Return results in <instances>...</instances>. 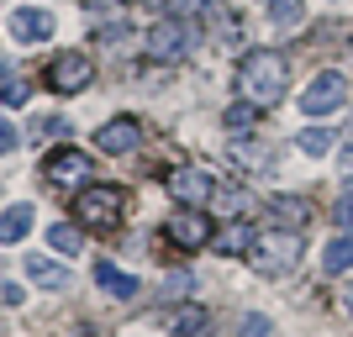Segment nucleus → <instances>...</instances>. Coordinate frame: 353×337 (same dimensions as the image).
<instances>
[{
	"mask_svg": "<svg viewBox=\"0 0 353 337\" xmlns=\"http://www.w3.org/2000/svg\"><path fill=\"white\" fill-rule=\"evenodd\" d=\"M285 59L274 48H253L248 59L237 63V90H243V101L253 105H280L285 101Z\"/></svg>",
	"mask_w": 353,
	"mask_h": 337,
	"instance_id": "1",
	"label": "nucleus"
},
{
	"mask_svg": "<svg viewBox=\"0 0 353 337\" xmlns=\"http://www.w3.org/2000/svg\"><path fill=\"white\" fill-rule=\"evenodd\" d=\"M127 216V190L121 185H85L74 195V221L90 232H117Z\"/></svg>",
	"mask_w": 353,
	"mask_h": 337,
	"instance_id": "2",
	"label": "nucleus"
},
{
	"mask_svg": "<svg viewBox=\"0 0 353 337\" xmlns=\"http://www.w3.org/2000/svg\"><path fill=\"white\" fill-rule=\"evenodd\" d=\"M248 264L259 269V274H269V279H280V274H290L295 264H301V237L295 232H269V237H259L253 243V253H248Z\"/></svg>",
	"mask_w": 353,
	"mask_h": 337,
	"instance_id": "3",
	"label": "nucleus"
},
{
	"mask_svg": "<svg viewBox=\"0 0 353 337\" xmlns=\"http://www.w3.org/2000/svg\"><path fill=\"white\" fill-rule=\"evenodd\" d=\"M190 48H195V27H190V21H179V16H169V21H159V27H148V59L179 63V59H190Z\"/></svg>",
	"mask_w": 353,
	"mask_h": 337,
	"instance_id": "4",
	"label": "nucleus"
},
{
	"mask_svg": "<svg viewBox=\"0 0 353 337\" xmlns=\"http://www.w3.org/2000/svg\"><path fill=\"white\" fill-rule=\"evenodd\" d=\"M95 85V59L90 53H59V59L48 63V90H59V95H79V90Z\"/></svg>",
	"mask_w": 353,
	"mask_h": 337,
	"instance_id": "5",
	"label": "nucleus"
},
{
	"mask_svg": "<svg viewBox=\"0 0 353 337\" xmlns=\"http://www.w3.org/2000/svg\"><path fill=\"white\" fill-rule=\"evenodd\" d=\"M343 101H348V79H343L338 69H322L301 90V111H306V116H327V111H338Z\"/></svg>",
	"mask_w": 353,
	"mask_h": 337,
	"instance_id": "6",
	"label": "nucleus"
},
{
	"mask_svg": "<svg viewBox=\"0 0 353 337\" xmlns=\"http://www.w3.org/2000/svg\"><path fill=\"white\" fill-rule=\"evenodd\" d=\"M163 237H169V243H179L185 253H190V248H206V243H211V216H206V211H195V205H185L179 216H169Z\"/></svg>",
	"mask_w": 353,
	"mask_h": 337,
	"instance_id": "7",
	"label": "nucleus"
},
{
	"mask_svg": "<svg viewBox=\"0 0 353 337\" xmlns=\"http://www.w3.org/2000/svg\"><path fill=\"white\" fill-rule=\"evenodd\" d=\"M85 174H90V153H79V147H59V153L43 159V179L48 185H79Z\"/></svg>",
	"mask_w": 353,
	"mask_h": 337,
	"instance_id": "8",
	"label": "nucleus"
},
{
	"mask_svg": "<svg viewBox=\"0 0 353 337\" xmlns=\"http://www.w3.org/2000/svg\"><path fill=\"white\" fill-rule=\"evenodd\" d=\"M137 143H143V121L137 116H111L101 132H95V147H101V153H132Z\"/></svg>",
	"mask_w": 353,
	"mask_h": 337,
	"instance_id": "9",
	"label": "nucleus"
},
{
	"mask_svg": "<svg viewBox=\"0 0 353 337\" xmlns=\"http://www.w3.org/2000/svg\"><path fill=\"white\" fill-rule=\"evenodd\" d=\"M169 195H174L179 205H195V211H201V205L211 201V174L206 169H174V174H169Z\"/></svg>",
	"mask_w": 353,
	"mask_h": 337,
	"instance_id": "10",
	"label": "nucleus"
},
{
	"mask_svg": "<svg viewBox=\"0 0 353 337\" xmlns=\"http://www.w3.org/2000/svg\"><path fill=\"white\" fill-rule=\"evenodd\" d=\"M6 32H11L16 43H48V37H53V16H48V11H32V6H21V11H11Z\"/></svg>",
	"mask_w": 353,
	"mask_h": 337,
	"instance_id": "11",
	"label": "nucleus"
},
{
	"mask_svg": "<svg viewBox=\"0 0 353 337\" xmlns=\"http://www.w3.org/2000/svg\"><path fill=\"white\" fill-rule=\"evenodd\" d=\"M95 285H101V290L111 295V300H132V295L143 290V285H137L132 274H121V269H117V264H105V258L95 264Z\"/></svg>",
	"mask_w": 353,
	"mask_h": 337,
	"instance_id": "12",
	"label": "nucleus"
},
{
	"mask_svg": "<svg viewBox=\"0 0 353 337\" xmlns=\"http://www.w3.org/2000/svg\"><path fill=\"white\" fill-rule=\"evenodd\" d=\"M27 279H32V285H43V290H63V285H69V269L53 264V258H43V253H32V258H27Z\"/></svg>",
	"mask_w": 353,
	"mask_h": 337,
	"instance_id": "13",
	"label": "nucleus"
},
{
	"mask_svg": "<svg viewBox=\"0 0 353 337\" xmlns=\"http://www.w3.org/2000/svg\"><path fill=\"white\" fill-rule=\"evenodd\" d=\"M48 248L74 258V253L85 248V227H79V221H53V227H48Z\"/></svg>",
	"mask_w": 353,
	"mask_h": 337,
	"instance_id": "14",
	"label": "nucleus"
},
{
	"mask_svg": "<svg viewBox=\"0 0 353 337\" xmlns=\"http://www.w3.org/2000/svg\"><path fill=\"white\" fill-rule=\"evenodd\" d=\"M32 205H6V211H0V243H21V237L32 232Z\"/></svg>",
	"mask_w": 353,
	"mask_h": 337,
	"instance_id": "15",
	"label": "nucleus"
},
{
	"mask_svg": "<svg viewBox=\"0 0 353 337\" xmlns=\"http://www.w3.org/2000/svg\"><path fill=\"white\" fill-rule=\"evenodd\" d=\"M269 211H274V227H285V232L306 227V216H311V205L301 201V195H280V201L269 205Z\"/></svg>",
	"mask_w": 353,
	"mask_h": 337,
	"instance_id": "16",
	"label": "nucleus"
},
{
	"mask_svg": "<svg viewBox=\"0 0 353 337\" xmlns=\"http://www.w3.org/2000/svg\"><path fill=\"white\" fill-rule=\"evenodd\" d=\"M163 327L174 337H195V332H206V306H179L163 316Z\"/></svg>",
	"mask_w": 353,
	"mask_h": 337,
	"instance_id": "17",
	"label": "nucleus"
},
{
	"mask_svg": "<svg viewBox=\"0 0 353 337\" xmlns=\"http://www.w3.org/2000/svg\"><path fill=\"white\" fill-rule=\"evenodd\" d=\"M221 121H227V132H232V137H248L253 127H259V105L237 101V105H227V116H221Z\"/></svg>",
	"mask_w": 353,
	"mask_h": 337,
	"instance_id": "18",
	"label": "nucleus"
},
{
	"mask_svg": "<svg viewBox=\"0 0 353 337\" xmlns=\"http://www.w3.org/2000/svg\"><path fill=\"white\" fill-rule=\"evenodd\" d=\"M264 11L274 27H301L306 21V0H264Z\"/></svg>",
	"mask_w": 353,
	"mask_h": 337,
	"instance_id": "19",
	"label": "nucleus"
},
{
	"mask_svg": "<svg viewBox=\"0 0 353 337\" xmlns=\"http://www.w3.org/2000/svg\"><path fill=\"white\" fill-rule=\"evenodd\" d=\"M348 264H353V237L343 232V237H332V243L322 248V269H327V274H343Z\"/></svg>",
	"mask_w": 353,
	"mask_h": 337,
	"instance_id": "20",
	"label": "nucleus"
},
{
	"mask_svg": "<svg viewBox=\"0 0 353 337\" xmlns=\"http://www.w3.org/2000/svg\"><path fill=\"white\" fill-rule=\"evenodd\" d=\"M301 153H311V159L332 153V127H306V132H301Z\"/></svg>",
	"mask_w": 353,
	"mask_h": 337,
	"instance_id": "21",
	"label": "nucleus"
},
{
	"mask_svg": "<svg viewBox=\"0 0 353 337\" xmlns=\"http://www.w3.org/2000/svg\"><path fill=\"white\" fill-rule=\"evenodd\" d=\"M253 243H259V237H253L248 227H243V221H237L232 232L221 237V253H243V258H248V253H253Z\"/></svg>",
	"mask_w": 353,
	"mask_h": 337,
	"instance_id": "22",
	"label": "nucleus"
},
{
	"mask_svg": "<svg viewBox=\"0 0 353 337\" xmlns=\"http://www.w3.org/2000/svg\"><path fill=\"white\" fill-rule=\"evenodd\" d=\"M237 332H243V337H269V332H274V322H269V316H259V311H248Z\"/></svg>",
	"mask_w": 353,
	"mask_h": 337,
	"instance_id": "23",
	"label": "nucleus"
},
{
	"mask_svg": "<svg viewBox=\"0 0 353 337\" xmlns=\"http://www.w3.org/2000/svg\"><path fill=\"white\" fill-rule=\"evenodd\" d=\"M27 95H32V85H21V79H6V85H0V101L6 105H27Z\"/></svg>",
	"mask_w": 353,
	"mask_h": 337,
	"instance_id": "24",
	"label": "nucleus"
},
{
	"mask_svg": "<svg viewBox=\"0 0 353 337\" xmlns=\"http://www.w3.org/2000/svg\"><path fill=\"white\" fill-rule=\"evenodd\" d=\"M332 221H338L343 232H353V190L338 195V205H332Z\"/></svg>",
	"mask_w": 353,
	"mask_h": 337,
	"instance_id": "25",
	"label": "nucleus"
},
{
	"mask_svg": "<svg viewBox=\"0 0 353 337\" xmlns=\"http://www.w3.org/2000/svg\"><path fill=\"white\" fill-rule=\"evenodd\" d=\"M37 137H69V121L63 116H43L37 121Z\"/></svg>",
	"mask_w": 353,
	"mask_h": 337,
	"instance_id": "26",
	"label": "nucleus"
},
{
	"mask_svg": "<svg viewBox=\"0 0 353 337\" xmlns=\"http://www.w3.org/2000/svg\"><path fill=\"white\" fill-rule=\"evenodd\" d=\"M16 143H21V132H16L11 121L0 116V153H11V147H16Z\"/></svg>",
	"mask_w": 353,
	"mask_h": 337,
	"instance_id": "27",
	"label": "nucleus"
},
{
	"mask_svg": "<svg viewBox=\"0 0 353 337\" xmlns=\"http://www.w3.org/2000/svg\"><path fill=\"white\" fill-rule=\"evenodd\" d=\"M221 205H227L232 216H243V211H248V195H243V190H227V195H221Z\"/></svg>",
	"mask_w": 353,
	"mask_h": 337,
	"instance_id": "28",
	"label": "nucleus"
},
{
	"mask_svg": "<svg viewBox=\"0 0 353 337\" xmlns=\"http://www.w3.org/2000/svg\"><path fill=\"white\" fill-rule=\"evenodd\" d=\"M0 306H21V285H11V279H0Z\"/></svg>",
	"mask_w": 353,
	"mask_h": 337,
	"instance_id": "29",
	"label": "nucleus"
},
{
	"mask_svg": "<svg viewBox=\"0 0 353 337\" xmlns=\"http://www.w3.org/2000/svg\"><path fill=\"white\" fill-rule=\"evenodd\" d=\"M148 6H159V11H185L190 0H148Z\"/></svg>",
	"mask_w": 353,
	"mask_h": 337,
	"instance_id": "30",
	"label": "nucleus"
},
{
	"mask_svg": "<svg viewBox=\"0 0 353 337\" xmlns=\"http://www.w3.org/2000/svg\"><path fill=\"white\" fill-rule=\"evenodd\" d=\"M338 169H343V174L353 179V147H343V159H338Z\"/></svg>",
	"mask_w": 353,
	"mask_h": 337,
	"instance_id": "31",
	"label": "nucleus"
},
{
	"mask_svg": "<svg viewBox=\"0 0 353 337\" xmlns=\"http://www.w3.org/2000/svg\"><path fill=\"white\" fill-rule=\"evenodd\" d=\"M343 311H348V316H353V285H348V290H343Z\"/></svg>",
	"mask_w": 353,
	"mask_h": 337,
	"instance_id": "32",
	"label": "nucleus"
}]
</instances>
